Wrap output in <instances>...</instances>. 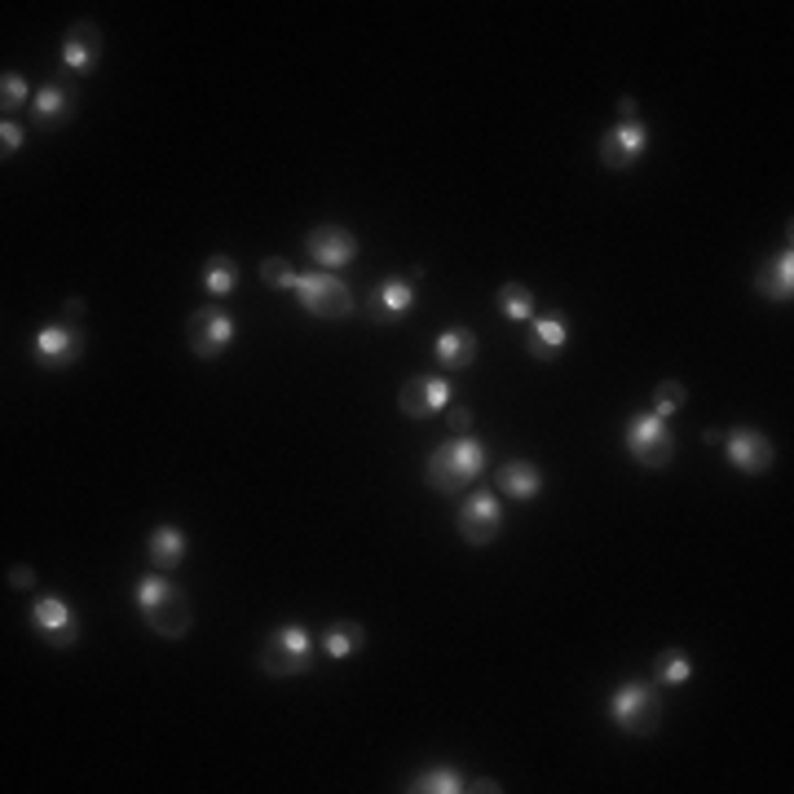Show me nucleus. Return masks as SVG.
Returning a JSON list of instances; mask_svg holds the SVG:
<instances>
[{
    "instance_id": "nucleus-33",
    "label": "nucleus",
    "mask_w": 794,
    "mask_h": 794,
    "mask_svg": "<svg viewBox=\"0 0 794 794\" xmlns=\"http://www.w3.org/2000/svg\"><path fill=\"white\" fill-rule=\"evenodd\" d=\"M10 583H14V587H32V583H36L32 565H14V570H10Z\"/></svg>"
},
{
    "instance_id": "nucleus-27",
    "label": "nucleus",
    "mask_w": 794,
    "mask_h": 794,
    "mask_svg": "<svg viewBox=\"0 0 794 794\" xmlns=\"http://www.w3.org/2000/svg\"><path fill=\"white\" fill-rule=\"evenodd\" d=\"M411 790H416V794H460V790H468V785H464V776H460L455 768H429V772H420V776L411 781Z\"/></svg>"
},
{
    "instance_id": "nucleus-1",
    "label": "nucleus",
    "mask_w": 794,
    "mask_h": 794,
    "mask_svg": "<svg viewBox=\"0 0 794 794\" xmlns=\"http://www.w3.org/2000/svg\"><path fill=\"white\" fill-rule=\"evenodd\" d=\"M137 609H142V622L151 631H159L164 640H177L190 631L195 614H190V600L177 583H168L164 574H151L137 583Z\"/></svg>"
},
{
    "instance_id": "nucleus-7",
    "label": "nucleus",
    "mask_w": 794,
    "mask_h": 794,
    "mask_svg": "<svg viewBox=\"0 0 794 794\" xmlns=\"http://www.w3.org/2000/svg\"><path fill=\"white\" fill-rule=\"evenodd\" d=\"M186 340H190V353H195V357L212 362V357H221V353L230 349V340H234V318H230L221 305H203V309L190 313Z\"/></svg>"
},
{
    "instance_id": "nucleus-3",
    "label": "nucleus",
    "mask_w": 794,
    "mask_h": 794,
    "mask_svg": "<svg viewBox=\"0 0 794 794\" xmlns=\"http://www.w3.org/2000/svg\"><path fill=\"white\" fill-rule=\"evenodd\" d=\"M609 715L622 732L631 737H649L658 732L662 724V693L653 684H640V680H622L614 693H609Z\"/></svg>"
},
{
    "instance_id": "nucleus-8",
    "label": "nucleus",
    "mask_w": 794,
    "mask_h": 794,
    "mask_svg": "<svg viewBox=\"0 0 794 794\" xmlns=\"http://www.w3.org/2000/svg\"><path fill=\"white\" fill-rule=\"evenodd\" d=\"M455 526H460V539H464V543L486 548V543H495V534H499V526H504V508L495 504L490 490H482V495H473V499L460 508Z\"/></svg>"
},
{
    "instance_id": "nucleus-5",
    "label": "nucleus",
    "mask_w": 794,
    "mask_h": 794,
    "mask_svg": "<svg viewBox=\"0 0 794 794\" xmlns=\"http://www.w3.org/2000/svg\"><path fill=\"white\" fill-rule=\"evenodd\" d=\"M296 300L313 313V318H349L353 313V291L327 274V269H313V274H296Z\"/></svg>"
},
{
    "instance_id": "nucleus-34",
    "label": "nucleus",
    "mask_w": 794,
    "mask_h": 794,
    "mask_svg": "<svg viewBox=\"0 0 794 794\" xmlns=\"http://www.w3.org/2000/svg\"><path fill=\"white\" fill-rule=\"evenodd\" d=\"M618 111H622V120H636V102H631V98H622Z\"/></svg>"
},
{
    "instance_id": "nucleus-35",
    "label": "nucleus",
    "mask_w": 794,
    "mask_h": 794,
    "mask_svg": "<svg viewBox=\"0 0 794 794\" xmlns=\"http://www.w3.org/2000/svg\"><path fill=\"white\" fill-rule=\"evenodd\" d=\"M468 790H486V794H495V790H499V785H495V781H490V776H482V781H477V785H468Z\"/></svg>"
},
{
    "instance_id": "nucleus-28",
    "label": "nucleus",
    "mask_w": 794,
    "mask_h": 794,
    "mask_svg": "<svg viewBox=\"0 0 794 794\" xmlns=\"http://www.w3.org/2000/svg\"><path fill=\"white\" fill-rule=\"evenodd\" d=\"M684 402H688V388H684L680 379H662V384L653 388V416H658V420L675 416Z\"/></svg>"
},
{
    "instance_id": "nucleus-10",
    "label": "nucleus",
    "mask_w": 794,
    "mask_h": 794,
    "mask_svg": "<svg viewBox=\"0 0 794 794\" xmlns=\"http://www.w3.org/2000/svg\"><path fill=\"white\" fill-rule=\"evenodd\" d=\"M724 451H728L732 468L746 473V477H763V473L772 468V460H776L772 442H768L759 429H732V433L724 438Z\"/></svg>"
},
{
    "instance_id": "nucleus-22",
    "label": "nucleus",
    "mask_w": 794,
    "mask_h": 794,
    "mask_svg": "<svg viewBox=\"0 0 794 794\" xmlns=\"http://www.w3.org/2000/svg\"><path fill=\"white\" fill-rule=\"evenodd\" d=\"M499 490H504L508 499L526 504V499H534V495L543 490V473H539L530 460H517V464H508V468L499 473Z\"/></svg>"
},
{
    "instance_id": "nucleus-13",
    "label": "nucleus",
    "mask_w": 794,
    "mask_h": 794,
    "mask_svg": "<svg viewBox=\"0 0 794 794\" xmlns=\"http://www.w3.org/2000/svg\"><path fill=\"white\" fill-rule=\"evenodd\" d=\"M32 627L45 636V640H54L58 649H71L76 644V614H71V605L63 600V596H41L36 605H32Z\"/></svg>"
},
{
    "instance_id": "nucleus-30",
    "label": "nucleus",
    "mask_w": 794,
    "mask_h": 794,
    "mask_svg": "<svg viewBox=\"0 0 794 794\" xmlns=\"http://www.w3.org/2000/svg\"><path fill=\"white\" fill-rule=\"evenodd\" d=\"M261 283H269V287H296V269L283 261V256H269L265 265H261Z\"/></svg>"
},
{
    "instance_id": "nucleus-17",
    "label": "nucleus",
    "mask_w": 794,
    "mask_h": 794,
    "mask_svg": "<svg viewBox=\"0 0 794 794\" xmlns=\"http://www.w3.org/2000/svg\"><path fill=\"white\" fill-rule=\"evenodd\" d=\"M530 322H534V327H530L526 349H530L539 362H552V357L565 349V340H570L565 318H561V313H543V318H530Z\"/></svg>"
},
{
    "instance_id": "nucleus-21",
    "label": "nucleus",
    "mask_w": 794,
    "mask_h": 794,
    "mask_svg": "<svg viewBox=\"0 0 794 794\" xmlns=\"http://www.w3.org/2000/svg\"><path fill=\"white\" fill-rule=\"evenodd\" d=\"M411 305H416V291H411L407 283L388 278V283H379V291L371 296V318L384 327V322H393V318H402Z\"/></svg>"
},
{
    "instance_id": "nucleus-31",
    "label": "nucleus",
    "mask_w": 794,
    "mask_h": 794,
    "mask_svg": "<svg viewBox=\"0 0 794 794\" xmlns=\"http://www.w3.org/2000/svg\"><path fill=\"white\" fill-rule=\"evenodd\" d=\"M19 146H23V129L14 120H5V124H0V151H5V159H10Z\"/></svg>"
},
{
    "instance_id": "nucleus-15",
    "label": "nucleus",
    "mask_w": 794,
    "mask_h": 794,
    "mask_svg": "<svg viewBox=\"0 0 794 794\" xmlns=\"http://www.w3.org/2000/svg\"><path fill=\"white\" fill-rule=\"evenodd\" d=\"M754 291H759L763 300H790V296H794V256H790V247L776 252V256H768V261L754 269Z\"/></svg>"
},
{
    "instance_id": "nucleus-26",
    "label": "nucleus",
    "mask_w": 794,
    "mask_h": 794,
    "mask_svg": "<svg viewBox=\"0 0 794 794\" xmlns=\"http://www.w3.org/2000/svg\"><path fill=\"white\" fill-rule=\"evenodd\" d=\"M653 680H658V684H671V688H675V684H688V680H693V662H688L680 649H662V653L653 658Z\"/></svg>"
},
{
    "instance_id": "nucleus-24",
    "label": "nucleus",
    "mask_w": 794,
    "mask_h": 794,
    "mask_svg": "<svg viewBox=\"0 0 794 794\" xmlns=\"http://www.w3.org/2000/svg\"><path fill=\"white\" fill-rule=\"evenodd\" d=\"M203 287L212 291V296H230L234 287H239V261L234 256H208V265H203Z\"/></svg>"
},
{
    "instance_id": "nucleus-23",
    "label": "nucleus",
    "mask_w": 794,
    "mask_h": 794,
    "mask_svg": "<svg viewBox=\"0 0 794 794\" xmlns=\"http://www.w3.org/2000/svg\"><path fill=\"white\" fill-rule=\"evenodd\" d=\"M362 644H366V631H362V622H349V618L331 622V627H327V636H322L327 658H349V653H357Z\"/></svg>"
},
{
    "instance_id": "nucleus-16",
    "label": "nucleus",
    "mask_w": 794,
    "mask_h": 794,
    "mask_svg": "<svg viewBox=\"0 0 794 794\" xmlns=\"http://www.w3.org/2000/svg\"><path fill=\"white\" fill-rule=\"evenodd\" d=\"M433 357L446 366V371H464L477 362V335L468 327H446L438 340H433Z\"/></svg>"
},
{
    "instance_id": "nucleus-14",
    "label": "nucleus",
    "mask_w": 794,
    "mask_h": 794,
    "mask_svg": "<svg viewBox=\"0 0 794 794\" xmlns=\"http://www.w3.org/2000/svg\"><path fill=\"white\" fill-rule=\"evenodd\" d=\"M63 63H67L71 71H80V76H89V71L102 63V32H98V23L80 19V23L67 27V36H63Z\"/></svg>"
},
{
    "instance_id": "nucleus-6",
    "label": "nucleus",
    "mask_w": 794,
    "mask_h": 794,
    "mask_svg": "<svg viewBox=\"0 0 794 794\" xmlns=\"http://www.w3.org/2000/svg\"><path fill=\"white\" fill-rule=\"evenodd\" d=\"M627 451H631V460H636L640 468L658 473V468L671 464L675 438L666 433V420H658L653 411H649V416H631V424H627Z\"/></svg>"
},
{
    "instance_id": "nucleus-19",
    "label": "nucleus",
    "mask_w": 794,
    "mask_h": 794,
    "mask_svg": "<svg viewBox=\"0 0 794 794\" xmlns=\"http://www.w3.org/2000/svg\"><path fill=\"white\" fill-rule=\"evenodd\" d=\"M76 115V93L67 89V85H45L41 93H36V124L41 129H58V124H67Z\"/></svg>"
},
{
    "instance_id": "nucleus-20",
    "label": "nucleus",
    "mask_w": 794,
    "mask_h": 794,
    "mask_svg": "<svg viewBox=\"0 0 794 794\" xmlns=\"http://www.w3.org/2000/svg\"><path fill=\"white\" fill-rule=\"evenodd\" d=\"M146 552H151V565H155L159 574H173V570L186 561V534H181L177 526H159V530H151Z\"/></svg>"
},
{
    "instance_id": "nucleus-4",
    "label": "nucleus",
    "mask_w": 794,
    "mask_h": 794,
    "mask_svg": "<svg viewBox=\"0 0 794 794\" xmlns=\"http://www.w3.org/2000/svg\"><path fill=\"white\" fill-rule=\"evenodd\" d=\"M309 662H313V640H309L305 627H278L261 649V671L274 675V680L305 675Z\"/></svg>"
},
{
    "instance_id": "nucleus-25",
    "label": "nucleus",
    "mask_w": 794,
    "mask_h": 794,
    "mask_svg": "<svg viewBox=\"0 0 794 794\" xmlns=\"http://www.w3.org/2000/svg\"><path fill=\"white\" fill-rule=\"evenodd\" d=\"M499 309H504V318H512V322H530V318H534V291H530L526 283H504V287H499Z\"/></svg>"
},
{
    "instance_id": "nucleus-29",
    "label": "nucleus",
    "mask_w": 794,
    "mask_h": 794,
    "mask_svg": "<svg viewBox=\"0 0 794 794\" xmlns=\"http://www.w3.org/2000/svg\"><path fill=\"white\" fill-rule=\"evenodd\" d=\"M23 102H27V80L19 71H5V76H0V111H5V120L19 115Z\"/></svg>"
},
{
    "instance_id": "nucleus-2",
    "label": "nucleus",
    "mask_w": 794,
    "mask_h": 794,
    "mask_svg": "<svg viewBox=\"0 0 794 794\" xmlns=\"http://www.w3.org/2000/svg\"><path fill=\"white\" fill-rule=\"evenodd\" d=\"M486 473V446L473 438H451L429 455V486L442 495H460L468 490V482H477Z\"/></svg>"
},
{
    "instance_id": "nucleus-12",
    "label": "nucleus",
    "mask_w": 794,
    "mask_h": 794,
    "mask_svg": "<svg viewBox=\"0 0 794 794\" xmlns=\"http://www.w3.org/2000/svg\"><path fill=\"white\" fill-rule=\"evenodd\" d=\"M309 256H313V265L318 269H340V265H349L353 256H357V239L344 230V225H318V230H309Z\"/></svg>"
},
{
    "instance_id": "nucleus-32",
    "label": "nucleus",
    "mask_w": 794,
    "mask_h": 794,
    "mask_svg": "<svg viewBox=\"0 0 794 794\" xmlns=\"http://www.w3.org/2000/svg\"><path fill=\"white\" fill-rule=\"evenodd\" d=\"M468 429H473V411H468V407H455V411H451V433L464 438Z\"/></svg>"
},
{
    "instance_id": "nucleus-18",
    "label": "nucleus",
    "mask_w": 794,
    "mask_h": 794,
    "mask_svg": "<svg viewBox=\"0 0 794 794\" xmlns=\"http://www.w3.org/2000/svg\"><path fill=\"white\" fill-rule=\"evenodd\" d=\"M80 349H85V340H80L71 327H45V331L36 335V357H41L45 366H67V362H76Z\"/></svg>"
},
{
    "instance_id": "nucleus-9",
    "label": "nucleus",
    "mask_w": 794,
    "mask_h": 794,
    "mask_svg": "<svg viewBox=\"0 0 794 794\" xmlns=\"http://www.w3.org/2000/svg\"><path fill=\"white\" fill-rule=\"evenodd\" d=\"M644 151H649V129H644L640 120H618V124L600 137V164H605V168H631Z\"/></svg>"
},
{
    "instance_id": "nucleus-11",
    "label": "nucleus",
    "mask_w": 794,
    "mask_h": 794,
    "mask_svg": "<svg viewBox=\"0 0 794 794\" xmlns=\"http://www.w3.org/2000/svg\"><path fill=\"white\" fill-rule=\"evenodd\" d=\"M446 402H451V384L442 375H416L402 384V393H397V407H402V416H411V420H429Z\"/></svg>"
}]
</instances>
